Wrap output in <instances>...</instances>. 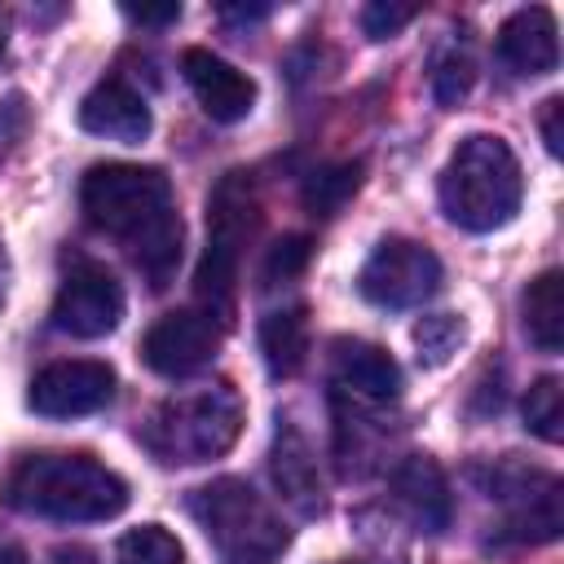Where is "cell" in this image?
Wrapping results in <instances>:
<instances>
[{
  "label": "cell",
  "instance_id": "1",
  "mask_svg": "<svg viewBox=\"0 0 564 564\" xmlns=\"http://www.w3.org/2000/svg\"><path fill=\"white\" fill-rule=\"evenodd\" d=\"M84 220L123 242L141 278L163 291L181 264V216L172 207V181L141 163H97L79 181Z\"/></svg>",
  "mask_w": 564,
  "mask_h": 564
},
{
  "label": "cell",
  "instance_id": "2",
  "mask_svg": "<svg viewBox=\"0 0 564 564\" xmlns=\"http://www.w3.org/2000/svg\"><path fill=\"white\" fill-rule=\"evenodd\" d=\"M4 502L22 516L93 524L128 507V480L93 454H31L9 471Z\"/></svg>",
  "mask_w": 564,
  "mask_h": 564
},
{
  "label": "cell",
  "instance_id": "3",
  "mask_svg": "<svg viewBox=\"0 0 564 564\" xmlns=\"http://www.w3.org/2000/svg\"><path fill=\"white\" fill-rule=\"evenodd\" d=\"M520 198H524L520 159L502 137L471 132L441 167V207L458 229L471 234L502 229L520 212Z\"/></svg>",
  "mask_w": 564,
  "mask_h": 564
},
{
  "label": "cell",
  "instance_id": "4",
  "mask_svg": "<svg viewBox=\"0 0 564 564\" xmlns=\"http://www.w3.org/2000/svg\"><path fill=\"white\" fill-rule=\"evenodd\" d=\"M242 432V401L229 383H203L167 397L141 427V445L163 467H194L220 458Z\"/></svg>",
  "mask_w": 564,
  "mask_h": 564
},
{
  "label": "cell",
  "instance_id": "5",
  "mask_svg": "<svg viewBox=\"0 0 564 564\" xmlns=\"http://www.w3.org/2000/svg\"><path fill=\"white\" fill-rule=\"evenodd\" d=\"M189 516L220 564H278L291 533L282 516L238 476H220L189 494Z\"/></svg>",
  "mask_w": 564,
  "mask_h": 564
},
{
  "label": "cell",
  "instance_id": "6",
  "mask_svg": "<svg viewBox=\"0 0 564 564\" xmlns=\"http://www.w3.org/2000/svg\"><path fill=\"white\" fill-rule=\"evenodd\" d=\"M256 225H260V207H256L251 181H247V172H229L207 198V251H203V264L194 278L198 308L212 313L216 322H225L234 308L238 260H242V247L251 242Z\"/></svg>",
  "mask_w": 564,
  "mask_h": 564
},
{
  "label": "cell",
  "instance_id": "7",
  "mask_svg": "<svg viewBox=\"0 0 564 564\" xmlns=\"http://www.w3.org/2000/svg\"><path fill=\"white\" fill-rule=\"evenodd\" d=\"M357 286L379 308H414L441 291V260L423 242L392 234L366 256Z\"/></svg>",
  "mask_w": 564,
  "mask_h": 564
},
{
  "label": "cell",
  "instance_id": "8",
  "mask_svg": "<svg viewBox=\"0 0 564 564\" xmlns=\"http://www.w3.org/2000/svg\"><path fill=\"white\" fill-rule=\"evenodd\" d=\"M53 326L62 335L75 339H101L119 326L123 317V286L115 282V273L97 260H70V269L62 273V286L53 295Z\"/></svg>",
  "mask_w": 564,
  "mask_h": 564
},
{
  "label": "cell",
  "instance_id": "9",
  "mask_svg": "<svg viewBox=\"0 0 564 564\" xmlns=\"http://www.w3.org/2000/svg\"><path fill=\"white\" fill-rule=\"evenodd\" d=\"M220 348V322L203 308H176V313H163L145 339H141V357L154 375H167V379H185L194 370H203Z\"/></svg>",
  "mask_w": 564,
  "mask_h": 564
},
{
  "label": "cell",
  "instance_id": "10",
  "mask_svg": "<svg viewBox=\"0 0 564 564\" xmlns=\"http://www.w3.org/2000/svg\"><path fill=\"white\" fill-rule=\"evenodd\" d=\"M489 494L502 498V533L511 542H551L560 538V480L542 471H520V467H498L489 480Z\"/></svg>",
  "mask_w": 564,
  "mask_h": 564
},
{
  "label": "cell",
  "instance_id": "11",
  "mask_svg": "<svg viewBox=\"0 0 564 564\" xmlns=\"http://www.w3.org/2000/svg\"><path fill=\"white\" fill-rule=\"evenodd\" d=\"M115 397V370L106 361H53L31 379L26 405L44 419H79Z\"/></svg>",
  "mask_w": 564,
  "mask_h": 564
},
{
  "label": "cell",
  "instance_id": "12",
  "mask_svg": "<svg viewBox=\"0 0 564 564\" xmlns=\"http://www.w3.org/2000/svg\"><path fill=\"white\" fill-rule=\"evenodd\" d=\"M181 70H185V84L194 88L198 106L207 110V119H216V123H238V119L251 115V106H256V84H251L238 66H229L225 57H216V53H207V48H185Z\"/></svg>",
  "mask_w": 564,
  "mask_h": 564
},
{
  "label": "cell",
  "instance_id": "13",
  "mask_svg": "<svg viewBox=\"0 0 564 564\" xmlns=\"http://www.w3.org/2000/svg\"><path fill=\"white\" fill-rule=\"evenodd\" d=\"M79 128L119 145H137L150 137V106L137 88H128L123 79H101L84 93L79 101Z\"/></svg>",
  "mask_w": 564,
  "mask_h": 564
},
{
  "label": "cell",
  "instance_id": "14",
  "mask_svg": "<svg viewBox=\"0 0 564 564\" xmlns=\"http://www.w3.org/2000/svg\"><path fill=\"white\" fill-rule=\"evenodd\" d=\"M330 379L339 392L366 405H383L401 392V370L397 361L366 339H335L330 344Z\"/></svg>",
  "mask_w": 564,
  "mask_h": 564
},
{
  "label": "cell",
  "instance_id": "15",
  "mask_svg": "<svg viewBox=\"0 0 564 564\" xmlns=\"http://www.w3.org/2000/svg\"><path fill=\"white\" fill-rule=\"evenodd\" d=\"M269 471H273V485L278 494L300 511V516H322L326 507V494H322V471H317V458L308 449V441L300 436L295 423H278L273 432V449H269Z\"/></svg>",
  "mask_w": 564,
  "mask_h": 564
},
{
  "label": "cell",
  "instance_id": "16",
  "mask_svg": "<svg viewBox=\"0 0 564 564\" xmlns=\"http://www.w3.org/2000/svg\"><path fill=\"white\" fill-rule=\"evenodd\" d=\"M392 498H397V507H401L423 533L449 529L454 502H449V485H445V471L436 467V458H427V454L401 458V467L392 471Z\"/></svg>",
  "mask_w": 564,
  "mask_h": 564
},
{
  "label": "cell",
  "instance_id": "17",
  "mask_svg": "<svg viewBox=\"0 0 564 564\" xmlns=\"http://www.w3.org/2000/svg\"><path fill=\"white\" fill-rule=\"evenodd\" d=\"M498 57L516 75H546L560 62V40H555V18L542 4L516 9L502 31H498Z\"/></svg>",
  "mask_w": 564,
  "mask_h": 564
},
{
  "label": "cell",
  "instance_id": "18",
  "mask_svg": "<svg viewBox=\"0 0 564 564\" xmlns=\"http://www.w3.org/2000/svg\"><path fill=\"white\" fill-rule=\"evenodd\" d=\"M260 352H264L269 375H278V379H291L304 366V357H308V317H304L300 304L273 308L260 322Z\"/></svg>",
  "mask_w": 564,
  "mask_h": 564
},
{
  "label": "cell",
  "instance_id": "19",
  "mask_svg": "<svg viewBox=\"0 0 564 564\" xmlns=\"http://www.w3.org/2000/svg\"><path fill=\"white\" fill-rule=\"evenodd\" d=\"M524 330L542 352H560L564 344V278L546 269L524 291Z\"/></svg>",
  "mask_w": 564,
  "mask_h": 564
},
{
  "label": "cell",
  "instance_id": "20",
  "mask_svg": "<svg viewBox=\"0 0 564 564\" xmlns=\"http://www.w3.org/2000/svg\"><path fill=\"white\" fill-rule=\"evenodd\" d=\"M361 185V163H335V167H322L308 176L304 185V207L313 216H335Z\"/></svg>",
  "mask_w": 564,
  "mask_h": 564
},
{
  "label": "cell",
  "instance_id": "21",
  "mask_svg": "<svg viewBox=\"0 0 564 564\" xmlns=\"http://www.w3.org/2000/svg\"><path fill=\"white\" fill-rule=\"evenodd\" d=\"M467 339V322L454 313H427L414 322V348L423 366H445Z\"/></svg>",
  "mask_w": 564,
  "mask_h": 564
},
{
  "label": "cell",
  "instance_id": "22",
  "mask_svg": "<svg viewBox=\"0 0 564 564\" xmlns=\"http://www.w3.org/2000/svg\"><path fill=\"white\" fill-rule=\"evenodd\" d=\"M115 564H185V551L163 524H141L119 538Z\"/></svg>",
  "mask_w": 564,
  "mask_h": 564
},
{
  "label": "cell",
  "instance_id": "23",
  "mask_svg": "<svg viewBox=\"0 0 564 564\" xmlns=\"http://www.w3.org/2000/svg\"><path fill=\"white\" fill-rule=\"evenodd\" d=\"M524 427L542 441H560L564 436V388L555 375L538 379L529 392H524Z\"/></svg>",
  "mask_w": 564,
  "mask_h": 564
},
{
  "label": "cell",
  "instance_id": "24",
  "mask_svg": "<svg viewBox=\"0 0 564 564\" xmlns=\"http://www.w3.org/2000/svg\"><path fill=\"white\" fill-rule=\"evenodd\" d=\"M471 84H476V62H471V53L458 48V44H449V48L432 62V97H436L441 106H458V101L471 93Z\"/></svg>",
  "mask_w": 564,
  "mask_h": 564
},
{
  "label": "cell",
  "instance_id": "25",
  "mask_svg": "<svg viewBox=\"0 0 564 564\" xmlns=\"http://www.w3.org/2000/svg\"><path fill=\"white\" fill-rule=\"evenodd\" d=\"M304 260H308V238L291 234V238L273 242V247H269V260H264V282H269V286L291 282V278L304 269Z\"/></svg>",
  "mask_w": 564,
  "mask_h": 564
},
{
  "label": "cell",
  "instance_id": "26",
  "mask_svg": "<svg viewBox=\"0 0 564 564\" xmlns=\"http://www.w3.org/2000/svg\"><path fill=\"white\" fill-rule=\"evenodd\" d=\"M419 9L414 4H392V0H370L366 9H361V31L370 35V40H388V35H397L410 18H414Z\"/></svg>",
  "mask_w": 564,
  "mask_h": 564
},
{
  "label": "cell",
  "instance_id": "27",
  "mask_svg": "<svg viewBox=\"0 0 564 564\" xmlns=\"http://www.w3.org/2000/svg\"><path fill=\"white\" fill-rule=\"evenodd\" d=\"M560 115H564V101H560V97H546V101H542V141H546V150H551V154H560V150H564Z\"/></svg>",
  "mask_w": 564,
  "mask_h": 564
},
{
  "label": "cell",
  "instance_id": "28",
  "mask_svg": "<svg viewBox=\"0 0 564 564\" xmlns=\"http://www.w3.org/2000/svg\"><path fill=\"white\" fill-rule=\"evenodd\" d=\"M123 18H132V22H141V26H167V22H176L181 18V4H163V9H150V4H123Z\"/></svg>",
  "mask_w": 564,
  "mask_h": 564
},
{
  "label": "cell",
  "instance_id": "29",
  "mask_svg": "<svg viewBox=\"0 0 564 564\" xmlns=\"http://www.w3.org/2000/svg\"><path fill=\"white\" fill-rule=\"evenodd\" d=\"M269 18V4H225L220 9V22H260Z\"/></svg>",
  "mask_w": 564,
  "mask_h": 564
},
{
  "label": "cell",
  "instance_id": "30",
  "mask_svg": "<svg viewBox=\"0 0 564 564\" xmlns=\"http://www.w3.org/2000/svg\"><path fill=\"white\" fill-rule=\"evenodd\" d=\"M53 564H93V555H88L84 546H62V551L53 555Z\"/></svg>",
  "mask_w": 564,
  "mask_h": 564
},
{
  "label": "cell",
  "instance_id": "31",
  "mask_svg": "<svg viewBox=\"0 0 564 564\" xmlns=\"http://www.w3.org/2000/svg\"><path fill=\"white\" fill-rule=\"evenodd\" d=\"M0 564H26V555L18 546H0Z\"/></svg>",
  "mask_w": 564,
  "mask_h": 564
},
{
  "label": "cell",
  "instance_id": "32",
  "mask_svg": "<svg viewBox=\"0 0 564 564\" xmlns=\"http://www.w3.org/2000/svg\"><path fill=\"white\" fill-rule=\"evenodd\" d=\"M4 282H9V256H4V247H0V300H4Z\"/></svg>",
  "mask_w": 564,
  "mask_h": 564
},
{
  "label": "cell",
  "instance_id": "33",
  "mask_svg": "<svg viewBox=\"0 0 564 564\" xmlns=\"http://www.w3.org/2000/svg\"><path fill=\"white\" fill-rule=\"evenodd\" d=\"M0 57H4V35H0Z\"/></svg>",
  "mask_w": 564,
  "mask_h": 564
}]
</instances>
